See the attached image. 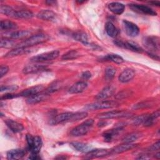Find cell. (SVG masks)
I'll return each mask as SVG.
<instances>
[{"label": "cell", "instance_id": "6da1fadb", "mask_svg": "<svg viewBox=\"0 0 160 160\" xmlns=\"http://www.w3.org/2000/svg\"><path fill=\"white\" fill-rule=\"evenodd\" d=\"M49 39V36L44 33H39L34 35H32L29 38L25 39L22 41L18 43L15 48L16 47H26L31 48L33 46L37 45L44 42Z\"/></svg>", "mask_w": 160, "mask_h": 160}, {"label": "cell", "instance_id": "7a4b0ae2", "mask_svg": "<svg viewBox=\"0 0 160 160\" xmlns=\"http://www.w3.org/2000/svg\"><path fill=\"white\" fill-rule=\"evenodd\" d=\"M94 124V120L92 119H87L82 123L74 128L70 132L72 136L78 137L86 135L91 129Z\"/></svg>", "mask_w": 160, "mask_h": 160}, {"label": "cell", "instance_id": "3957f363", "mask_svg": "<svg viewBox=\"0 0 160 160\" xmlns=\"http://www.w3.org/2000/svg\"><path fill=\"white\" fill-rule=\"evenodd\" d=\"M142 44L149 51L148 52L156 54L159 50V38L156 36H146L142 39Z\"/></svg>", "mask_w": 160, "mask_h": 160}, {"label": "cell", "instance_id": "277c9868", "mask_svg": "<svg viewBox=\"0 0 160 160\" xmlns=\"http://www.w3.org/2000/svg\"><path fill=\"white\" fill-rule=\"evenodd\" d=\"M59 55V51L58 50H54L50 52H44L37 56H33L30 59V61L32 62H42L46 61H52L56 59Z\"/></svg>", "mask_w": 160, "mask_h": 160}, {"label": "cell", "instance_id": "5b68a950", "mask_svg": "<svg viewBox=\"0 0 160 160\" xmlns=\"http://www.w3.org/2000/svg\"><path fill=\"white\" fill-rule=\"evenodd\" d=\"M132 113L127 111H111L102 112L98 115L97 118L100 119H108L119 118H128L131 116Z\"/></svg>", "mask_w": 160, "mask_h": 160}, {"label": "cell", "instance_id": "8992f818", "mask_svg": "<svg viewBox=\"0 0 160 160\" xmlns=\"http://www.w3.org/2000/svg\"><path fill=\"white\" fill-rule=\"evenodd\" d=\"M116 102L111 101H104L101 100L98 102H96L90 104H88L85 109L88 110H96V109H108L116 106Z\"/></svg>", "mask_w": 160, "mask_h": 160}, {"label": "cell", "instance_id": "52a82bcc", "mask_svg": "<svg viewBox=\"0 0 160 160\" xmlns=\"http://www.w3.org/2000/svg\"><path fill=\"white\" fill-rule=\"evenodd\" d=\"M129 7L134 12L149 16H157V12L150 7L139 4H129Z\"/></svg>", "mask_w": 160, "mask_h": 160}, {"label": "cell", "instance_id": "ba28073f", "mask_svg": "<svg viewBox=\"0 0 160 160\" xmlns=\"http://www.w3.org/2000/svg\"><path fill=\"white\" fill-rule=\"evenodd\" d=\"M114 43L118 47L129 49L133 52H142V49L136 43L131 41H122L121 40H116Z\"/></svg>", "mask_w": 160, "mask_h": 160}, {"label": "cell", "instance_id": "9c48e42d", "mask_svg": "<svg viewBox=\"0 0 160 160\" xmlns=\"http://www.w3.org/2000/svg\"><path fill=\"white\" fill-rule=\"evenodd\" d=\"M122 26L126 34L130 37H136L139 33L138 26L131 21L124 20L122 21Z\"/></svg>", "mask_w": 160, "mask_h": 160}, {"label": "cell", "instance_id": "30bf717a", "mask_svg": "<svg viewBox=\"0 0 160 160\" xmlns=\"http://www.w3.org/2000/svg\"><path fill=\"white\" fill-rule=\"evenodd\" d=\"M72 115V112H66L59 114L50 119L49 124L51 125H56L62 122L71 121Z\"/></svg>", "mask_w": 160, "mask_h": 160}, {"label": "cell", "instance_id": "8fae6325", "mask_svg": "<svg viewBox=\"0 0 160 160\" xmlns=\"http://www.w3.org/2000/svg\"><path fill=\"white\" fill-rule=\"evenodd\" d=\"M111 154V149H91L86 154V158H98L107 156Z\"/></svg>", "mask_w": 160, "mask_h": 160}, {"label": "cell", "instance_id": "7c38bea8", "mask_svg": "<svg viewBox=\"0 0 160 160\" xmlns=\"http://www.w3.org/2000/svg\"><path fill=\"white\" fill-rule=\"evenodd\" d=\"M44 88L42 85H38L35 86H32L23 90L22 92L18 94V96H22V97H31L34 95H36L38 93L43 92Z\"/></svg>", "mask_w": 160, "mask_h": 160}, {"label": "cell", "instance_id": "4fadbf2b", "mask_svg": "<svg viewBox=\"0 0 160 160\" xmlns=\"http://www.w3.org/2000/svg\"><path fill=\"white\" fill-rule=\"evenodd\" d=\"M135 71L131 68H127L123 70L119 75L118 79L122 83L128 82L131 81L135 76Z\"/></svg>", "mask_w": 160, "mask_h": 160}, {"label": "cell", "instance_id": "5bb4252c", "mask_svg": "<svg viewBox=\"0 0 160 160\" xmlns=\"http://www.w3.org/2000/svg\"><path fill=\"white\" fill-rule=\"evenodd\" d=\"M31 51V48H26V47H16L12 49V50L9 51L7 52L4 57L5 58H13L15 56H18L19 55H22L24 54L29 53Z\"/></svg>", "mask_w": 160, "mask_h": 160}, {"label": "cell", "instance_id": "9a60e30c", "mask_svg": "<svg viewBox=\"0 0 160 160\" xmlns=\"http://www.w3.org/2000/svg\"><path fill=\"white\" fill-rule=\"evenodd\" d=\"M31 32L29 30H21V31H16L11 32L8 34L4 38L11 39H26L31 36Z\"/></svg>", "mask_w": 160, "mask_h": 160}, {"label": "cell", "instance_id": "2e32d148", "mask_svg": "<svg viewBox=\"0 0 160 160\" xmlns=\"http://www.w3.org/2000/svg\"><path fill=\"white\" fill-rule=\"evenodd\" d=\"M138 146L137 144H134L133 142H124L123 144H119L113 149H111V154H119L123 152L129 151L136 148Z\"/></svg>", "mask_w": 160, "mask_h": 160}, {"label": "cell", "instance_id": "e0dca14e", "mask_svg": "<svg viewBox=\"0 0 160 160\" xmlns=\"http://www.w3.org/2000/svg\"><path fill=\"white\" fill-rule=\"evenodd\" d=\"M46 69V66L42 64H29L23 68L22 72L24 74H32V73L38 72L40 71H43Z\"/></svg>", "mask_w": 160, "mask_h": 160}, {"label": "cell", "instance_id": "ac0fdd59", "mask_svg": "<svg viewBox=\"0 0 160 160\" xmlns=\"http://www.w3.org/2000/svg\"><path fill=\"white\" fill-rule=\"evenodd\" d=\"M115 89L111 86H108L104 88L96 96L98 100H103L111 97L114 92Z\"/></svg>", "mask_w": 160, "mask_h": 160}, {"label": "cell", "instance_id": "d6986e66", "mask_svg": "<svg viewBox=\"0 0 160 160\" xmlns=\"http://www.w3.org/2000/svg\"><path fill=\"white\" fill-rule=\"evenodd\" d=\"M26 154V151L22 149H11L7 152V158L10 160H18L22 158Z\"/></svg>", "mask_w": 160, "mask_h": 160}, {"label": "cell", "instance_id": "ffe728a7", "mask_svg": "<svg viewBox=\"0 0 160 160\" xmlns=\"http://www.w3.org/2000/svg\"><path fill=\"white\" fill-rule=\"evenodd\" d=\"M88 87V84L85 81H79L74 84L69 89V92L71 94H78L84 91Z\"/></svg>", "mask_w": 160, "mask_h": 160}, {"label": "cell", "instance_id": "44dd1931", "mask_svg": "<svg viewBox=\"0 0 160 160\" xmlns=\"http://www.w3.org/2000/svg\"><path fill=\"white\" fill-rule=\"evenodd\" d=\"M4 122L6 126L9 128V129L13 132H19L24 129V126L22 124L12 119H7Z\"/></svg>", "mask_w": 160, "mask_h": 160}, {"label": "cell", "instance_id": "7402d4cb", "mask_svg": "<svg viewBox=\"0 0 160 160\" xmlns=\"http://www.w3.org/2000/svg\"><path fill=\"white\" fill-rule=\"evenodd\" d=\"M108 9L114 14L120 15L124 11V5L121 2H110L108 6Z\"/></svg>", "mask_w": 160, "mask_h": 160}, {"label": "cell", "instance_id": "603a6c76", "mask_svg": "<svg viewBox=\"0 0 160 160\" xmlns=\"http://www.w3.org/2000/svg\"><path fill=\"white\" fill-rule=\"evenodd\" d=\"M56 13L51 10H42L37 14V18L44 21H52L56 18Z\"/></svg>", "mask_w": 160, "mask_h": 160}, {"label": "cell", "instance_id": "cb8c5ba5", "mask_svg": "<svg viewBox=\"0 0 160 160\" xmlns=\"http://www.w3.org/2000/svg\"><path fill=\"white\" fill-rule=\"evenodd\" d=\"M42 145V142L41 137L36 136L34 137L33 142L31 147L29 148V150L32 154H38L40 152Z\"/></svg>", "mask_w": 160, "mask_h": 160}, {"label": "cell", "instance_id": "d4e9b609", "mask_svg": "<svg viewBox=\"0 0 160 160\" xmlns=\"http://www.w3.org/2000/svg\"><path fill=\"white\" fill-rule=\"evenodd\" d=\"M48 96V94H46L45 92H41L36 95H34L28 98L26 101L29 104H36V103H38L39 102H41V101L45 100L47 98Z\"/></svg>", "mask_w": 160, "mask_h": 160}, {"label": "cell", "instance_id": "484cf974", "mask_svg": "<svg viewBox=\"0 0 160 160\" xmlns=\"http://www.w3.org/2000/svg\"><path fill=\"white\" fill-rule=\"evenodd\" d=\"M159 114H160L159 109L156 110V111H154L152 114H148V116L146 119L145 120L143 125L144 126H146V127L152 126L155 123V121H156V119L159 117Z\"/></svg>", "mask_w": 160, "mask_h": 160}, {"label": "cell", "instance_id": "4316f807", "mask_svg": "<svg viewBox=\"0 0 160 160\" xmlns=\"http://www.w3.org/2000/svg\"><path fill=\"white\" fill-rule=\"evenodd\" d=\"M105 31L108 35L111 38H116L119 34V30L111 22H106L105 25Z\"/></svg>", "mask_w": 160, "mask_h": 160}, {"label": "cell", "instance_id": "83f0119b", "mask_svg": "<svg viewBox=\"0 0 160 160\" xmlns=\"http://www.w3.org/2000/svg\"><path fill=\"white\" fill-rule=\"evenodd\" d=\"M71 144L78 151L83 152H88L90 150H91V146H89V144L83 143V142H71Z\"/></svg>", "mask_w": 160, "mask_h": 160}, {"label": "cell", "instance_id": "f1b7e54d", "mask_svg": "<svg viewBox=\"0 0 160 160\" xmlns=\"http://www.w3.org/2000/svg\"><path fill=\"white\" fill-rule=\"evenodd\" d=\"M121 130H122V128L121 127H118V128H116L115 129H111L108 131L105 132L103 134V137H104V141H107V142L111 141L112 139H113V138L115 136H116Z\"/></svg>", "mask_w": 160, "mask_h": 160}, {"label": "cell", "instance_id": "f546056e", "mask_svg": "<svg viewBox=\"0 0 160 160\" xmlns=\"http://www.w3.org/2000/svg\"><path fill=\"white\" fill-rule=\"evenodd\" d=\"M16 11L11 6L8 5H1L0 7V12L1 14H3L6 16H8L11 18H16Z\"/></svg>", "mask_w": 160, "mask_h": 160}, {"label": "cell", "instance_id": "4dcf8cb0", "mask_svg": "<svg viewBox=\"0 0 160 160\" xmlns=\"http://www.w3.org/2000/svg\"><path fill=\"white\" fill-rule=\"evenodd\" d=\"M72 36L75 40L79 41L84 44L86 45V44H89L88 35L84 32L77 31V32H74Z\"/></svg>", "mask_w": 160, "mask_h": 160}, {"label": "cell", "instance_id": "1f68e13d", "mask_svg": "<svg viewBox=\"0 0 160 160\" xmlns=\"http://www.w3.org/2000/svg\"><path fill=\"white\" fill-rule=\"evenodd\" d=\"M17 28V24L9 20H2L0 22V28L3 31H9Z\"/></svg>", "mask_w": 160, "mask_h": 160}, {"label": "cell", "instance_id": "d6a6232c", "mask_svg": "<svg viewBox=\"0 0 160 160\" xmlns=\"http://www.w3.org/2000/svg\"><path fill=\"white\" fill-rule=\"evenodd\" d=\"M104 60L111 61L116 64H121L124 62V59L121 56H120L118 54H108L107 56H106L104 58Z\"/></svg>", "mask_w": 160, "mask_h": 160}, {"label": "cell", "instance_id": "836d02e7", "mask_svg": "<svg viewBox=\"0 0 160 160\" xmlns=\"http://www.w3.org/2000/svg\"><path fill=\"white\" fill-rule=\"evenodd\" d=\"M33 13L28 10H19L16 11V18L18 19H31L33 17Z\"/></svg>", "mask_w": 160, "mask_h": 160}, {"label": "cell", "instance_id": "e575fe53", "mask_svg": "<svg viewBox=\"0 0 160 160\" xmlns=\"http://www.w3.org/2000/svg\"><path fill=\"white\" fill-rule=\"evenodd\" d=\"M17 44H16L15 41L9 38H2L1 39V44L0 46L1 48H11L12 47H16Z\"/></svg>", "mask_w": 160, "mask_h": 160}, {"label": "cell", "instance_id": "d590c367", "mask_svg": "<svg viewBox=\"0 0 160 160\" xmlns=\"http://www.w3.org/2000/svg\"><path fill=\"white\" fill-rule=\"evenodd\" d=\"M61 86H62V84L59 81H54L49 86V87L46 89V91L44 90V92L46 94H49L50 93H52L58 91L59 89L61 88Z\"/></svg>", "mask_w": 160, "mask_h": 160}, {"label": "cell", "instance_id": "8d00e7d4", "mask_svg": "<svg viewBox=\"0 0 160 160\" xmlns=\"http://www.w3.org/2000/svg\"><path fill=\"white\" fill-rule=\"evenodd\" d=\"M79 56V52L76 50H71L64 54L61 57V59L62 60H71L76 59Z\"/></svg>", "mask_w": 160, "mask_h": 160}, {"label": "cell", "instance_id": "74e56055", "mask_svg": "<svg viewBox=\"0 0 160 160\" xmlns=\"http://www.w3.org/2000/svg\"><path fill=\"white\" fill-rule=\"evenodd\" d=\"M140 137L139 132H132L129 134H127L122 139V141L124 142H133L136 140H137Z\"/></svg>", "mask_w": 160, "mask_h": 160}, {"label": "cell", "instance_id": "f35d334b", "mask_svg": "<svg viewBox=\"0 0 160 160\" xmlns=\"http://www.w3.org/2000/svg\"><path fill=\"white\" fill-rule=\"evenodd\" d=\"M116 74V69L112 66H109L106 68L104 71L105 79L108 81H111L114 77Z\"/></svg>", "mask_w": 160, "mask_h": 160}, {"label": "cell", "instance_id": "ab89813d", "mask_svg": "<svg viewBox=\"0 0 160 160\" xmlns=\"http://www.w3.org/2000/svg\"><path fill=\"white\" fill-rule=\"evenodd\" d=\"M87 116H88V113L85 111L72 112L71 121H77L79 120H81L84 119Z\"/></svg>", "mask_w": 160, "mask_h": 160}, {"label": "cell", "instance_id": "60d3db41", "mask_svg": "<svg viewBox=\"0 0 160 160\" xmlns=\"http://www.w3.org/2000/svg\"><path fill=\"white\" fill-rule=\"evenodd\" d=\"M132 94V91L131 90H123L121 92H119L116 95V98L118 99H122L126 98L127 97L130 96Z\"/></svg>", "mask_w": 160, "mask_h": 160}, {"label": "cell", "instance_id": "b9f144b4", "mask_svg": "<svg viewBox=\"0 0 160 160\" xmlns=\"http://www.w3.org/2000/svg\"><path fill=\"white\" fill-rule=\"evenodd\" d=\"M148 114H142L140 115L138 117H136L134 119V124L136 126L140 125V124H143L145 120L146 119L147 117H148Z\"/></svg>", "mask_w": 160, "mask_h": 160}, {"label": "cell", "instance_id": "7bdbcfd3", "mask_svg": "<svg viewBox=\"0 0 160 160\" xmlns=\"http://www.w3.org/2000/svg\"><path fill=\"white\" fill-rule=\"evenodd\" d=\"M18 87L16 85H11V86H1V92H11L18 89Z\"/></svg>", "mask_w": 160, "mask_h": 160}, {"label": "cell", "instance_id": "ee69618b", "mask_svg": "<svg viewBox=\"0 0 160 160\" xmlns=\"http://www.w3.org/2000/svg\"><path fill=\"white\" fill-rule=\"evenodd\" d=\"M151 105V102H139L138 104H136L134 106L133 108L136 109H138L140 108H146V107H149Z\"/></svg>", "mask_w": 160, "mask_h": 160}, {"label": "cell", "instance_id": "f6af8a7d", "mask_svg": "<svg viewBox=\"0 0 160 160\" xmlns=\"http://www.w3.org/2000/svg\"><path fill=\"white\" fill-rule=\"evenodd\" d=\"M18 97V94H12L10 92H8L4 95H2L1 98V101L5 100V99H12L14 98Z\"/></svg>", "mask_w": 160, "mask_h": 160}, {"label": "cell", "instance_id": "bcb514c9", "mask_svg": "<svg viewBox=\"0 0 160 160\" xmlns=\"http://www.w3.org/2000/svg\"><path fill=\"white\" fill-rule=\"evenodd\" d=\"M9 71V67L6 65H1L0 67V78H2Z\"/></svg>", "mask_w": 160, "mask_h": 160}, {"label": "cell", "instance_id": "7dc6e473", "mask_svg": "<svg viewBox=\"0 0 160 160\" xmlns=\"http://www.w3.org/2000/svg\"><path fill=\"white\" fill-rule=\"evenodd\" d=\"M159 141H158L156 143H154V144H152V146H151L149 149H148V151L150 152L151 151H157V150H159Z\"/></svg>", "mask_w": 160, "mask_h": 160}, {"label": "cell", "instance_id": "c3c4849f", "mask_svg": "<svg viewBox=\"0 0 160 160\" xmlns=\"http://www.w3.org/2000/svg\"><path fill=\"white\" fill-rule=\"evenodd\" d=\"M26 141H27L28 146V149H29L31 147V146L32 145V144L34 137L31 134H27L26 136Z\"/></svg>", "mask_w": 160, "mask_h": 160}, {"label": "cell", "instance_id": "681fc988", "mask_svg": "<svg viewBox=\"0 0 160 160\" xmlns=\"http://www.w3.org/2000/svg\"><path fill=\"white\" fill-rule=\"evenodd\" d=\"M91 77V73L87 71H85V72H83L82 74H81V78L84 80H86V79H89Z\"/></svg>", "mask_w": 160, "mask_h": 160}, {"label": "cell", "instance_id": "f907efd6", "mask_svg": "<svg viewBox=\"0 0 160 160\" xmlns=\"http://www.w3.org/2000/svg\"><path fill=\"white\" fill-rule=\"evenodd\" d=\"M38 154H32V153H31V156L28 158L30 159H38L40 158L38 156Z\"/></svg>", "mask_w": 160, "mask_h": 160}, {"label": "cell", "instance_id": "816d5d0a", "mask_svg": "<svg viewBox=\"0 0 160 160\" xmlns=\"http://www.w3.org/2000/svg\"><path fill=\"white\" fill-rule=\"evenodd\" d=\"M149 4H151L152 5H154V6H160V2L159 1H150L149 2Z\"/></svg>", "mask_w": 160, "mask_h": 160}]
</instances>
